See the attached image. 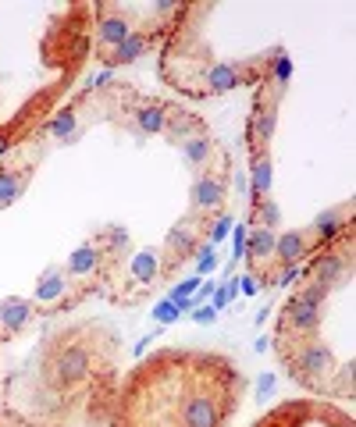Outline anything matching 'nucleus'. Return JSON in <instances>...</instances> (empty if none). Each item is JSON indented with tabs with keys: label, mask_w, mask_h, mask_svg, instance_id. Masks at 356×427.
<instances>
[{
	"label": "nucleus",
	"mask_w": 356,
	"mask_h": 427,
	"mask_svg": "<svg viewBox=\"0 0 356 427\" xmlns=\"http://www.w3.org/2000/svg\"><path fill=\"white\" fill-rule=\"evenodd\" d=\"M285 360H289L292 378L310 385V388H321L324 381L335 378V356H332L328 346L317 342V339H310V342L300 339V342H296V349H289Z\"/></svg>",
	"instance_id": "nucleus-1"
},
{
	"label": "nucleus",
	"mask_w": 356,
	"mask_h": 427,
	"mask_svg": "<svg viewBox=\"0 0 356 427\" xmlns=\"http://www.w3.org/2000/svg\"><path fill=\"white\" fill-rule=\"evenodd\" d=\"M324 296H328V289H321V285H307L303 292H296L292 303L285 307V324L292 335H300V339H307V335L321 324V303Z\"/></svg>",
	"instance_id": "nucleus-2"
},
{
	"label": "nucleus",
	"mask_w": 356,
	"mask_h": 427,
	"mask_svg": "<svg viewBox=\"0 0 356 427\" xmlns=\"http://www.w3.org/2000/svg\"><path fill=\"white\" fill-rule=\"evenodd\" d=\"M193 210L203 218H218L225 210V171L203 168L193 182Z\"/></svg>",
	"instance_id": "nucleus-3"
},
{
	"label": "nucleus",
	"mask_w": 356,
	"mask_h": 427,
	"mask_svg": "<svg viewBox=\"0 0 356 427\" xmlns=\"http://www.w3.org/2000/svg\"><path fill=\"white\" fill-rule=\"evenodd\" d=\"M225 406L218 403L214 392H196L182 403V427H221Z\"/></svg>",
	"instance_id": "nucleus-4"
},
{
	"label": "nucleus",
	"mask_w": 356,
	"mask_h": 427,
	"mask_svg": "<svg viewBox=\"0 0 356 427\" xmlns=\"http://www.w3.org/2000/svg\"><path fill=\"white\" fill-rule=\"evenodd\" d=\"M310 253H314V239H310V232L289 228V232L275 235V264H282V267H300Z\"/></svg>",
	"instance_id": "nucleus-5"
},
{
	"label": "nucleus",
	"mask_w": 356,
	"mask_h": 427,
	"mask_svg": "<svg viewBox=\"0 0 356 427\" xmlns=\"http://www.w3.org/2000/svg\"><path fill=\"white\" fill-rule=\"evenodd\" d=\"M303 271V278H310L314 285H321V289H335L339 282H342V274H346V257L342 253H335V250H324V253H317L307 267H300Z\"/></svg>",
	"instance_id": "nucleus-6"
},
{
	"label": "nucleus",
	"mask_w": 356,
	"mask_h": 427,
	"mask_svg": "<svg viewBox=\"0 0 356 427\" xmlns=\"http://www.w3.org/2000/svg\"><path fill=\"white\" fill-rule=\"evenodd\" d=\"M54 378L61 385H79L89 378V353L82 346H68L54 360Z\"/></svg>",
	"instance_id": "nucleus-7"
},
{
	"label": "nucleus",
	"mask_w": 356,
	"mask_h": 427,
	"mask_svg": "<svg viewBox=\"0 0 356 427\" xmlns=\"http://www.w3.org/2000/svg\"><path fill=\"white\" fill-rule=\"evenodd\" d=\"M246 250H250V264L253 271H260L271 282V264H275V232L271 228H253L246 235Z\"/></svg>",
	"instance_id": "nucleus-8"
},
{
	"label": "nucleus",
	"mask_w": 356,
	"mask_h": 427,
	"mask_svg": "<svg viewBox=\"0 0 356 427\" xmlns=\"http://www.w3.org/2000/svg\"><path fill=\"white\" fill-rule=\"evenodd\" d=\"M129 33H132V25H129L122 15L107 11V15L100 18V25H97V47H100V54H104V57L114 54L118 47L129 40Z\"/></svg>",
	"instance_id": "nucleus-9"
},
{
	"label": "nucleus",
	"mask_w": 356,
	"mask_h": 427,
	"mask_svg": "<svg viewBox=\"0 0 356 427\" xmlns=\"http://www.w3.org/2000/svg\"><path fill=\"white\" fill-rule=\"evenodd\" d=\"M275 125H278V111L275 107H264V100H257V114L250 121V143H253V154H267V143L275 136Z\"/></svg>",
	"instance_id": "nucleus-10"
},
{
	"label": "nucleus",
	"mask_w": 356,
	"mask_h": 427,
	"mask_svg": "<svg viewBox=\"0 0 356 427\" xmlns=\"http://www.w3.org/2000/svg\"><path fill=\"white\" fill-rule=\"evenodd\" d=\"M243 79H246V68L239 65H211L203 72L200 93H228V89L243 86Z\"/></svg>",
	"instance_id": "nucleus-11"
},
{
	"label": "nucleus",
	"mask_w": 356,
	"mask_h": 427,
	"mask_svg": "<svg viewBox=\"0 0 356 427\" xmlns=\"http://www.w3.org/2000/svg\"><path fill=\"white\" fill-rule=\"evenodd\" d=\"M29 321H33V303L22 299V296H8V299H0V331H22Z\"/></svg>",
	"instance_id": "nucleus-12"
},
{
	"label": "nucleus",
	"mask_w": 356,
	"mask_h": 427,
	"mask_svg": "<svg viewBox=\"0 0 356 427\" xmlns=\"http://www.w3.org/2000/svg\"><path fill=\"white\" fill-rule=\"evenodd\" d=\"M164 246H168V253H171V260L164 264V274H168L175 264H182L186 257H193V250H196V228H189V225H178V228H171Z\"/></svg>",
	"instance_id": "nucleus-13"
},
{
	"label": "nucleus",
	"mask_w": 356,
	"mask_h": 427,
	"mask_svg": "<svg viewBox=\"0 0 356 427\" xmlns=\"http://www.w3.org/2000/svg\"><path fill=\"white\" fill-rule=\"evenodd\" d=\"M129 271H132V282H136L139 289H146L150 282H157L161 274H164V260L157 257V250H143V253L132 257Z\"/></svg>",
	"instance_id": "nucleus-14"
},
{
	"label": "nucleus",
	"mask_w": 356,
	"mask_h": 427,
	"mask_svg": "<svg viewBox=\"0 0 356 427\" xmlns=\"http://www.w3.org/2000/svg\"><path fill=\"white\" fill-rule=\"evenodd\" d=\"M271 182H275V175H271V157H267V154H253V161H250V193H253V207H257L260 200L271 196Z\"/></svg>",
	"instance_id": "nucleus-15"
},
{
	"label": "nucleus",
	"mask_w": 356,
	"mask_h": 427,
	"mask_svg": "<svg viewBox=\"0 0 356 427\" xmlns=\"http://www.w3.org/2000/svg\"><path fill=\"white\" fill-rule=\"evenodd\" d=\"M346 232V210H324L321 218L314 221V228H310V239H314V246L317 242H324V246H328V242H335L339 235Z\"/></svg>",
	"instance_id": "nucleus-16"
},
{
	"label": "nucleus",
	"mask_w": 356,
	"mask_h": 427,
	"mask_svg": "<svg viewBox=\"0 0 356 427\" xmlns=\"http://www.w3.org/2000/svg\"><path fill=\"white\" fill-rule=\"evenodd\" d=\"M146 47H150V36L143 33V29H132L129 33V40L118 47L111 57H104L107 61V68H118V65H132V61H139L143 54H146Z\"/></svg>",
	"instance_id": "nucleus-17"
},
{
	"label": "nucleus",
	"mask_w": 356,
	"mask_h": 427,
	"mask_svg": "<svg viewBox=\"0 0 356 427\" xmlns=\"http://www.w3.org/2000/svg\"><path fill=\"white\" fill-rule=\"evenodd\" d=\"M136 129L143 136H161L168 129V107L164 104H139L136 107Z\"/></svg>",
	"instance_id": "nucleus-18"
},
{
	"label": "nucleus",
	"mask_w": 356,
	"mask_h": 427,
	"mask_svg": "<svg viewBox=\"0 0 356 427\" xmlns=\"http://www.w3.org/2000/svg\"><path fill=\"white\" fill-rule=\"evenodd\" d=\"M171 139L178 143H186L189 136H200L203 125H200V118H193L189 111H178V107H168V129H164Z\"/></svg>",
	"instance_id": "nucleus-19"
},
{
	"label": "nucleus",
	"mask_w": 356,
	"mask_h": 427,
	"mask_svg": "<svg viewBox=\"0 0 356 427\" xmlns=\"http://www.w3.org/2000/svg\"><path fill=\"white\" fill-rule=\"evenodd\" d=\"M25 182H29V175H22L18 168H0V210L11 207L25 193Z\"/></svg>",
	"instance_id": "nucleus-20"
},
{
	"label": "nucleus",
	"mask_w": 356,
	"mask_h": 427,
	"mask_svg": "<svg viewBox=\"0 0 356 427\" xmlns=\"http://www.w3.org/2000/svg\"><path fill=\"white\" fill-rule=\"evenodd\" d=\"M104 257H100V250L93 246V242H86V246H79L72 257H68V271L75 274V278H89V274L97 271V264H100Z\"/></svg>",
	"instance_id": "nucleus-21"
},
{
	"label": "nucleus",
	"mask_w": 356,
	"mask_h": 427,
	"mask_svg": "<svg viewBox=\"0 0 356 427\" xmlns=\"http://www.w3.org/2000/svg\"><path fill=\"white\" fill-rule=\"evenodd\" d=\"M65 274L61 271H57V267H50V271H43L40 274V282H36V299L40 303H57V299H61L65 296Z\"/></svg>",
	"instance_id": "nucleus-22"
},
{
	"label": "nucleus",
	"mask_w": 356,
	"mask_h": 427,
	"mask_svg": "<svg viewBox=\"0 0 356 427\" xmlns=\"http://www.w3.org/2000/svg\"><path fill=\"white\" fill-rule=\"evenodd\" d=\"M182 154L203 171V168H211V157H214V143L211 139H207L203 132L200 136H189L186 143H182Z\"/></svg>",
	"instance_id": "nucleus-23"
},
{
	"label": "nucleus",
	"mask_w": 356,
	"mask_h": 427,
	"mask_svg": "<svg viewBox=\"0 0 356 427\" xmlns=\"http://www.w3.org/2000/svg\"><path fill=\"white\" fill-rule=\"evenodd\" d=\"M75 121H79V114H75V111H57L43 129H47V136H50V139H72Z\"/></svg>",
	"instance_id": "nucleus-24"
},
{
	"label": "nucleus",
	"mask_w": 356,
	"mask_h": 427,
	"mask_svg": "<svg viewBox=\"0 0 356 427\" xmlns=\"http://www.w3.org/2000/svg\"><path fill=\"white\" fill-rule=\"evenodd\" d=\"M253 210H257V218H260V225H257V228H275V225H278V218H282V214H278V203H275L271 196L260 200Z\"/></svg>",
	"instance_id": "nucleus-25"
},
{
	"label": "nucleus",
	"mask_w": 356,
	"mask_h": 427,
	"mask_svg": "<svg viewBox=\"0 0 356 427\" xmlns=\"http://www.w3.org/2000/svg\"><path fill=\"white\" fill-rule=\"evenodd\" d=\"M196 278H203V274H211L214 267H218V257H214V246H211V242H207V246H200L196 250Z\"/></svg>",
	"instance_id": "nucleus-26"
},
{
	"label": "nucleus",
	"mask_w": 356,
	"mask_h": 427,
	"mask_svg": "<svg viewBox=\"0 0 356 427\" xmlns=\"http://www.w3.org/2000/svg\"><path fill=\"white\" fill-rule=\"evenodd\" d=\"M271 72H275V79H278V86H285L289 79H292V61L278 50L275 57H271Z\"/></svg>",
	"instance_id": "nucleus-27"
},
{
	"label": "nucleus",
	"mask_w": 356,
	"mask_h": 427,
	"mask_svg": "<svg viewBox=\"0 0 356 427\" xmlns=\"http://www.w3.org/2000/svg\"><path fill=\"white\" fill-rule=\"evenodd\" d=\"M232 235V218L228 214H218V218L211 221V246H218L221 239H228Z\"/></svg>",
	"instance_id": "nucleus-28"
},
{
	"label": "nucleus",
	"mask_w": 356,
	"mask_h": 427,
	"mask_svg": "<svg viewBox=\"0 0 356 427\" xmlns=\"http://www.w3.org/2000/svg\"><path fill=\"white\" fill-rule=\"evenodd\" d=\"M178 317H182V314H178L175 303H168V299H161L157 307H154V321H157V324H175Z\"/></svg>",
	"instance_id": "nucleus-29"
},
{
	"label": "nucleus",
	"mask_w": 356,
	"mask_h": 427,
	"mask_svg": "<svg viewBox=\"0 0 356 427\" xmlns=\"http://www.w3.org/2000/svg\"><path fill=\"white\" fill-rule=\"evenodd\" d=\"M232 246H235V257L232 260H239L246 253V225H232Z\"/></svg>",
	"instance_id": "nucleus-30"
},
{
	"label": "nucleus",
	"mask_w": 356,
	"mask_h": 427,
	"mask_svg": "<svg viewBox=\"0 0 356 427\" xmlns=\"http://www.w3.org/2000/svg\"><path fill=\"white\" fill-rule=\"evenodd\" d=\"M235 285H239L243 296H257V292H260V278H257V274H243V278L235 282Z\"/></svg>",
	"instance_id": "nucleus-31"
},
{
	"label": "nucleus",
	"mask_w": 356,
	"mask_h": 427,
	"mask_svg": "<svg viewBox=\"0 0 356 427\" xmlns=\"http://www.w3.org/2000/svg\"><path fill=\"white\" fill-rule=\"evenodd\" d=\"M296 278H303L300 267H282V274H275V285H292Z\"/></svg>",
	"instance_id": "nucleus-32"
},
{
	"label": "nucleus",
	"mask_w": 356,
	"mask_h": 427,
	"mask_svg": "<svg viewBox=\"0 0 356 427\" xmlns=\"http://www.w3.org/2000/svg\"><path fill=\"white\" fill-rule=\"evenodd\" d=\"M214 317H218L214 307H196V310H193V321H196V324H214Z\"/></svg>",
	"instance_id": "nucleus-33"
},
{
	"label": "nucleus",
	"mask_w": 356,
	"mask_h": 427,
	"mask_svg": "<svg viewBox=\"0 0 356 427\" xmlns=\"http://www.w3.org/2000/svg\"><path fill=\"white\" fill-rule=\"evenodd\" d=\"M11 146H15V143H11V132H8V129H0V157H4Z\"/></svg>",
	"instance_id": "nucleus-34"
},
{
	"label": "nucleus",
	"mask_w": 356,
	"mask_h": 427,
	"mask_svg": "<svg viewBox=\"0 0 356 427\" xmlns=\"http://www.w3.org/2000/svg\"><path fill=\"white\" fill-rule=\"evenodd\" d=\"M111 79H114V68H104V72H100V75L93 79V86H107Z\"/></svg>",
	"instance_id": "nucleus-35"
}]
</instances>
